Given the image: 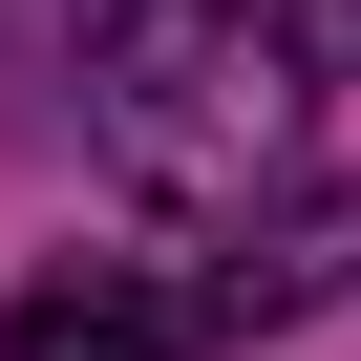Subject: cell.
<instances>
[{
	"label": "cell",
	"instance_id": "3",
	"mask_svg": "<svg viewBox=\"0 0 361 361\" xmlns=\"http://www.w3.org/2000/svg\"><path fill=\"white\" fill-rule=\"evenodd\" d=\"M319 298H361V192H298L276 234L213 255V319H319Z\"/></svg>",
	"mask_w": 361,
	"mask_h": 361
},
{
	"label": "cell",
	"instance_id": "2",
	"mask_svg": "<svg viewBox=\"0 0 361 361\" xmlns=\"http://www.w3.org/2000/svg\"><path fill=\"white\" fill-rule=\"evenodd\" d=\"M213 298H170V276H22L0 298V361H192Z\"/></svg>",
	"mask_w": 361,
	"mask_h": 361
},
{
	"label": "cell",
	"instance_id": "1",
	"mask_svg": "<svg viewBox=\"0 0 361 361\" xmlns=\"http://www.w3.org/2000/svg\"><path fill=\"white\" fill-rule=\"evenodd\" d=\"M64 85L128 192H255V170L361 85V0H85Z\"/></svg>",
	"mask_w": 361,
	"mask_h": 361
}]
</instances>
